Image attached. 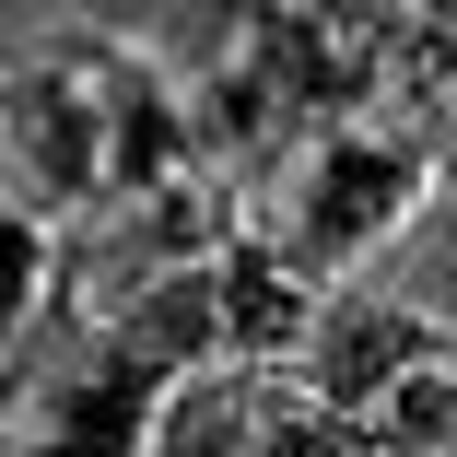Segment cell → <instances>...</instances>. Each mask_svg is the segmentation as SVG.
I'll return each instance as SVG.
<instances>
[{"instance_id": "obj_1", "label": "cell", "mask_w": 457, "mask_h": 457, "mask_svg": "<svg viewBox=\"0 0 457 457\" xmlns=\"http://www.w3.org/2000/svg\"><path fill=\"white\" fill-rule=\"evenodd\" d=\"M223 235H235V188H176V200L82 223L59 328L129 352L164 387L223 376Z\"/></svg>"}, {"instance_id": "obj_2", "label": "cell", "mask_w": 457, "mask_h": 457, "mask_svg": "<svg viewBox=\"0 0 457 457\" xmlns=\"http://www.w3.org/2000/svg\"><path fill=\"white\" fill-rule=\"evenodd\" d=\"M422 188H434V176L411 153H387L363 118H317V129H294L282 153H270L258 176H235V235L270 246L282 270H305L317 294H340L352 270L422 212Z\"/></svg>"}, {"instance_id": "obj_3", "label": "cell", "mask_w": 457, "mask_h": 457, "mask_svg": "<svg viewBox=\"0 0 457 457\" xmlns=\"http://www.w3.org/2000/svg\"><path fill=\"white\" fill-rule=\"evenodd\" d=\"M294 376L328 399L352 457H457V328H434L411 305L328 294Z\"/></svg>"}, {"instance_id": "obj_4", "label": "cell", "mask_w": 457, "mask_h": 457, "mask_svg": "<svg viewBox=\"0 0 457 457\" xmlns=\"http://www.w3.org/2000/svg\"><path fill=\"white\" fill-rule=\"evenodd\" d=\"M0 200L24 223H47V235L118 212V153H106V106H95V71H82V36H59L24 71H0Z\"/></svg>"}, {"instance_id": "obj_5", "label": "cell", "mask_w": 457, "mask_h": 457, "mask_svg": "<svg viewBox=\"0 0 457 457\" xmlns=\"http://www.w3.org/2000/svg\"><path fill=\"white\" fill-rule=\"evenodd\" d=\"M164 376H141L106 340H36L12 376H0V457H153L164 434Z\"/></svg>"}, {"instance_id": "obj_6", "label": "cell", "mask_w": 457, "mask_h": 457, "mask_svg": "<svg viewBox=\"0 0 457 457\" xmlns=\"http://www.w3.org/2000/svg\"><path fill=\"white\" fill-rule=\"evenodd\" d=\"M352 118L376 129L387 153H411L422 176H457V0H411V12H387Z\"/></svg>"}, {"instance_id": "obj_7", "label": "cell", "mask_w": 457, "mask_h": 457, "mask_svg": "<svg viewBox=\"0 0 457 457\" xmlns=\"http://www.w3.org/2000/svg\"><path fill=\"white\" fill-rule=\"evenodd\" d=\"M176 457H352V434L328 422V399L294 376V363H246V376L188 399Z\"/></svg>"}, {"instance_id": "obj_8", "label": "cell", "mask_w": 457, "mask_h": 457, "mask_svg": "<svg viewBox=\"0 0 457 457\" xmlns=\"http://www.w3.org/2000/svg\"><path fill=\"white\" fill-rule=\"evenodd\" d=\"M47 294H59V235L24 223L12 200H0V352H12V340L47 317Z\"/></svg>"}, {"instance_id": "obj_9", "label": "cell", "mask_w": 457, "mask_h": 457, "mask_svg": "<svg viewBox=\"0 0 457 457\" xmlns=\"http://www.w3.org/2000/svg\"><path fill=\"white\" fill-rule=\"evenodd\" d=\"M376 12H411V0H376Z\"/></svg>"}]
</instances>
